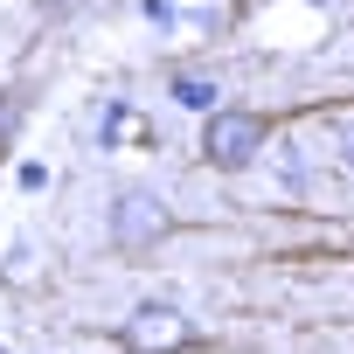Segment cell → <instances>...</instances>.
<instances>
[{
  "mask_svg": "<svg viewBox=\"0 0 354 354\" xmlns=\"http://www.w3.org/2000/svg\"><path fill=\"white\" fill-rule=\"evenodd\" d=\"M264 139H271V118H257V111H216L209 132H202V153L216 167H250V153Z\"/></svg>",
  "mask_w": 354,
  "mask_h": 354,
  "instance_id": "cell-1",
  "label": "cell"
},
{
  "mask_svg": "<svg viewBox=\"0 0 354 354\" xmlns=\"http://www.w3.org/2000/svg\"><path fill=\"white\" fill-rule=\"evenodd\" d=\"M118 340H125L132 354H174V347H188V319L174 313V306H139V313L118 326Z\"/></svg>",
  "mask_w": 354,
  "mask_h": 354,
  "instance_id": "cell-2",
  "label": "cell"
},
{
  "mask_svg": "<svg viewBox=\"0 0 354 354\" xmlns=\"http://www.w3.org/2000/svg\"><path fill=\"white\" fill-rule=\"evenodd\" d=\"M167 230V209L153 202V195H125L118 209H111V243L118 250H139V243H153Z\"/></svg>",
  "mask_w": 354,
  "mask_h": 354,
  "instance_id": "cell-3",
  "label": "cell"
},
{
  "mask_svg": "<svg viewBox=\"0 0 354 354\" xmlns=\"http://www.w3.org/2000/svg\"><path fill=\"white\" fill-rule=\"evenodd\" d=\"M15 132H21V97H15V91H0V153L15 146Z\"/></svg>",
  "mask_w": 354,
  "mask_h": 354,
  "instance_id": "cell-4",
  "label": "cell"
},
{
  "mask_svg": "<svg viewBox=\"0 0 354 354\" xmlns=\"http://www.w3.org/2000/svg\"><path fill=\"white\" fill-rule=\"evenodd\" d=\"M174 91H181V104H195V111H209V104H216V91H209L202 77H181V84H174Z\"/></svg>",
  "mask_w": 354,
  "mask_h": 354,
  "instance_id": "cell-5",
  "label": "cell"
},
{
  "mask_svg": "<svg viewBox=\"0 0 354 354\" xmlns=\"http://www.w3.org/2000/svg\"><path fill=\"white\" fill-rule=\"evenodd\" d=\"M35 8H77V0H35Z\"/></svg>",
  "mask_w": 354,
  "mask_h": 354,
  "instance_id": "cell-6",
  "label": "cell"
},
{
  "mask_svg": "<svg viewBox=\"0 0 354 354\" xmlns=\"http://www.w3.org/2000/svg\"><path fill=\"white\" fill-rule=\"evenodd\" d=\"M0 354H8V347H0Z\"/></svg>",
  "mask_w": 354,
  "mask_h": 354,
  "instance_id": "cell-7",
  "label": "cell"
}]
</instances>
